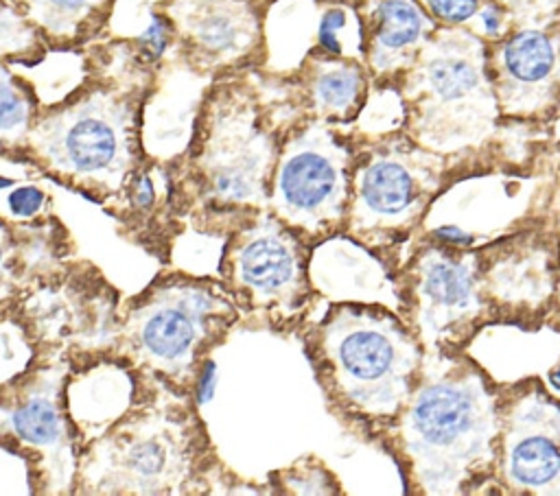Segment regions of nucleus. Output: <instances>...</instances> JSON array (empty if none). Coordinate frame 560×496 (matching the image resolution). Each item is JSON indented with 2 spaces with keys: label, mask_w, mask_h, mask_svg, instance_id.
<instances>
[{
  "label": "nucleus",
  "mask_w": 560,
  "mask_h": 496,
  "mask_svg": "<svg viewBox=\"0 0 560 496\" xmlns=\"http://www.w3.org/2000/svg\"><path fill=\"white\" fill-rule=\"evenodd\" d=\"M497 430L494 398L483 378L459 363L422 374L405 409L383 428L418 494L462 492L492 461Z\"/></svg>",
  "instance_id": "nucleus-1"
},
{
  "label": "nucleus",
  "mask_w": 560,
  "mask_h": 496,
  "mask_svg": "<svg viewBox=\"0 0 560 496\" xmlns=\"http://www.w3.org/2000/svg\"><path fill=\"white\" fill-rule=\"evenodd\" d=\"M306 343L335 409L378 430L398 417L422 376L420 336L378 306L330 308Z\"/></svg>",
  "instance_id": "nucleus-2"
},
{
  "label": "nucleus",
  "mask_w": 560,
  "mask_h": 496,
  "mask_svg": "<svg viewBox=\"0 0 560 496\" xmlns=\"http://www.w3.org/2000/svg\"><path fill=\"white\" fill-rule=\"evenodd\" d=\"M153 378V376H151ZM190 393L160 378L79 457V492L186 494L199 483L210 446Z\"/></svg>",
  "instance_id": "nucleus-3"
},
{
  "label": "nucleus",
  "mask_w": 560,
  "mask_h": 496,
  "mask_svg": "<svg viewBox=\"0 0 560 496\" xmlns=\"http://www.w3.org/2000/svg\"><path fill=\"white\" fill-rule=\"evenodd\" d=\"M278 155L247 96L230 92L214 98L177 177V208L201 227L234 229L269 210Z\"/></svg>",
  "instance_id": "nucleus-4"
},
{
  "label": "nucleus",
  "mask_w": 560,
  "mask_h": 496,
  "mask_svg": "<svg viewBox=\"0 0 560 496\" xmlns=\"http://www.w3.org/2000/svg\"><path fill=\"white\" fill-rule=\"evenodd\" d=\"M238 319L228 288L212 280L173 275L129 302L116 330V352L182 393L197 391L203 358Z\"/></svg>",
  "instance_id": "nucleus-5"
},
{
  "label": "nucleus",
  "mask_w": 560,
  "mask_h": 496,
  "mask_svg": "<svg viewBox=\"0 0 560 496\" xmlns=\"http://www.w3.org/2000/svg\"><path fill=\"white\" fill-rule=\"evenodd\" d=\"M402 94L411 138L431 153L475 146L501 118L488 48L459 26L431 33L409 63Z\"/></svg>",
  "instance_id": "nucleus-6"
},
{
  "label": "nucleus",
  "mask_w": 560,
  "mask_h": 496,
  "mask_svg": "<svg viewBox=\"0 0 560 496\" xmlns=\"http://www.w3.org/2000/svg\"><path fill=\"white\" fill-rule=\"evenodd\" d=\"M26 140L44 173L92 199L118 194L136 173L133 103L114 90H92L48 114Z\"/></svg>",
  "instance_id": "nucleus-7"
},
{
  "label": "nucleus",
  "mask_w": 560,
  "mask_h": 496,
  "mask_svg": "<svg viewBox=\"0 0 560 496\" xmlns=\"http://www.w3.org/2000/svg\"><path fill=\"white\" fill-rule=\"evenodd\" d=\"M354 162L328 129L311 125L280 149L269 210L304 240L346 229Z\"/></svg>",
  "instance_id": "nucleus-8"
},
{
  "label": "nucleus",
  "mask_w": 560,
  "mask_h": 496,
  "mask_svg": "<svg viewBox=\"0 0 560 496\" xmlns=\"http://www.w3.org/2000/svg\"><path fill=\"white\" fill-rule=\"evenodd\" d=\"M304 238L265 210L228 232L223 286L238 308L287 321L308 302Z\"/></svg>",
  "instance_id": "nucleus-9"
},
{
  "label": "nucleus",
  "mask_w": 560,
  "mask_h": 496,
  "mask_svg": "<svg viewBox=\"0 0 560 496\" xmlns=\"http://www.w3.org/2000/svg\"><path fill=\"white\" fill-rule=\"evenodd\" d=\"M488 70L501 118H553L560 109V4L499 35L488 48Z\"/></svg>",
  "instance_id": "nucleus-10"
},
{
  "label": "nucleus",
  "mask_w": 560,
  "mask_h": 496,
  "mask_svg": "<svg viewBox=\"0 0 560 496\" xmlns=\"http://www.w3.org/2000/svg\"><path fill=\"white\" fill-rule=\"evenodd\" d=\"M438 188L429 155L376 151L354 164L346 229L359 240H394L411 232Z\"/></svg>",
  "instance_id": "nucleus-11"
},
{
  "label": "nucleus",
  "mask_w": 560,
  "mask_h": 496,
  "mask_svg": "<svg viewBox=\"0 0 560 496\" xmlns=\"http://www.w3.org/2000/svg\"><path fill=\"white\" fill-rule=\"evenodd\" d=\"M400 282L409 326L427 347L451 341L479 310V282L470 256L429 245L409 258Z\"/></svg>",
  "instance_id": "nucleus-12"
},
{
  "label": "nucleus",
  "mask_w": 560,
  "mask_h": 496,
  "mask_svg": "<svg viewBox=\"0 0 560 496\" xmlns=\"http://www.w3.org/2000/svg\"><path fill=\"white\" fill-rule=\"evenodd\" d=\"M63 374V365H46L22 382H4L15 389L13 398H4L7 433L35 457V468L50 474L52 492L74 485L79 465L72 452L70 420L61 409Z\"/></svg>",
  "instance_id": "nucleus-13"
},
{
  "label": "nucleus",
  "mask_w": 560,
  "mask_h": 496,
  "mask_svg": "<svg viewBox=\"0 0 560 496\" xmlns=\"http://www.w3.org/2000/svg\"><path fill=\"white\" fill-rule=\"evenodd\" d=\"M168 15L182 44L206 68L245 59L260 39L258 17L245 0H171Z\"/></svg>",
  "instance_id": "nucleus-14"
},
{
  "label": "nucleus",
  "mask_w": 560,
  "mask_h": 496,
  "mask_svg": "<svg viewBox=\"0 0 560 496\" xmlns=\"http://www.w3.org/2000/svg\"><path fill=\"white\" fill-rule=\"evenodd\" d=\"M501 468L518 489L560 485V411L553 404L532 400L514 409L505 424Z\"/></svg>",
  "instance_id": "nucleus-15"
},
{
  "label": "nucleus",
  "mask_w": 560,
  "mask_h": 496,
  "mask_svg": "<svg viewBox=\"0 0 560 496\" xmlns=\"http://www.w3.org/2000/svg\"><path fill=\"white\" fill-rule=\"evenodd\" d=\"M433 24L413 0H378L372 9L370 63L376 72L409 66Z\"/></svg>",
  "instance_id": "nucleus-16"
},
{
  "label": "nucleus",
  "mask_w": 560,
  "mask_h": 496,
  "mask_svg": "<svg viewBox=\"0 0 560 496\" xmlns=\"http://www.w3.org/2000/svg\"><path fill=\"white\" fill-rule=\"evenodd\" d=\"M363 72L354 63L319 61L311 74V101L324 118H350L361 105Z\"/></svg>",
  "instance_id": "nucleus-17"
},
{
  "label": "nucleus",
  "mask_w": 560,
  "mask_h": 496,
  "mask_svg": "<svg viewBox=\"0 0 560 496\" xmlns=\"http://www.w3.org/2000/svg\"><path fill=\"white\" fill-rule=\"evenodd\" d=\"M50 37L77 39L105 13L109 0H15Z\"/></svg>",
  "instance_id": "nucleus-18"
},
{
  "label": "nucleus",
  "mask_w": 560,
  "mask_h": 496,
  "mask_svg": "<svg viewBox=\"0 0 560 496\" xmlns=\"http://www.w3.org/2000/svg\"><path fill=\"white\" fill-rule=\"evenodd\" d=\"M28 116V105L26 101H22L18 96V92L13 90L7 72L2 79V138L4 144L11 140V133H20L26 127V118Z\"/></svg>",
  "instance_id": "nucleus-19"
},
{
  "label": "nucleus",
  "mask_w": 560,
  "mask_h": 496,
  "mask_svg": "<svg viewBox=\"0 0 560 496\" xmlns=\"http://www.w3.org/2000/svg\"><path fill=\"white\" fill-rule=\"evenodd\" d=\"M429 11L440 17L442 22L457 26L468 22L479 11V0H424Z\"/></svg>",
  "instance_id": "nucleus-20"
},
{
  "label": "nucleus",
  "mask_w": 560,
  "mask_h": 496,
  "mask_svg": "<svg viewBox=\"0 0 560 496\" xmlns=\"http://www.w3.org/2000/svg\"><path fill=\"white\" fill-rule=\"evenodd\" d=\"M490 2L499 4L508 13V20L512 24L542 17L560 4V0H490Z\"/></svg>",
  "instance_id": "nucleus-21"
},
{
  "label": "nucleus",
  "mask_w": 560,
  "mask_h": 496,
  "mask_svg": "<svg viewBox=\"0 0 560 496\" xmlns=\"http://www.w3.org/2000/svg\"><path fill=\"white\" fill-rule=\"evenodd\" d=\"M284 483L293 485L291 492H298V494H330V492H337L335 487H330V479H328L324 468H311L308 476H298V472L291 470L289 476L284 479Z\"/></svg>",
  "instance_id": "nucleus-22"
},
{
  "label": "nucleus",
  "mask_w": 560,
  "mask_h": 496,
  "mask_svg": "<svg viewBox=\"0 0 560 496\" xmlns=\"http://www.w3.org/2000/svg\"><path fill=\"white\" fill-rule=\"evenodd\" d=\"M346 26V13L341 9H330L328 13H324L322 22H319V44L322 48H326L332 55H341V44L337 39L339 31Z\"/></svg>",
  "instance_id": "nucleus-23"
},
{
  "label": "nucleus",
  "mask_w": 560,
  "mask_h": 496,
  "mask_svg": "<svg viewBox=\"0 0 560 496\" xmlns=\"http://www.w3.org/2000/svg\"><path fill=\"white\" fill-rule=\"evenodd\" d=\"M7 203L13 216H33L44 203V192L35 186H22L9 194Z\"/></svg>",
  "instance_id": "nucleus-24"
},
{
  "label": "nucleus",
  "mask_w": 560,
  "mask_h": 496,
  "mask_svg": "<svg viewBox=\"0 0 560 496\" xmlns=\"http://www.w3.org/2000/svg\"><path fill=\"white\" fill-rule=\"evenodd\" d=\"M166 35H168V31H166V26H164V20L158 17V15H153L151 26L142 33L140 42H142V46H144L147 52H151L153 57H158V55H162L164 48H166Z\"/></svg>",
  "instance_id": "nucleus-25"
},
{
  "label": "nucleus",
  "mask_w": 560,
  "mask_h": 496,
  "mask_svg": "<svg viewBox=\"0 0 560 496\" xmlns=\"http://www.w3.org/2000/svg\"><path fill=\"white\" fill-rule=\"evenodd\" d=\"M549 380H551V385H553L556 389H560V367L553 369V371H549Z\"/></svg>",
  "instance_id": "nucleus-26"
}]
</instances>
